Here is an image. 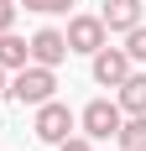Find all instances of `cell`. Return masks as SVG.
<instances>
[{
	"mask_svg": "<svg viewBox=\"0 0 146 151\" xmlns=\"http://www.w3.org/2000/svg\"><path fill=\"white\" fill-rule=\"evenodd\" d=\"M52 89H58V68H42V63H26V68H16V78L5 83V94H11L16 104H42V99H52Z\"/></svg>",
	"mask_w": 146,
	"mask_h": 151,
	"instance_id": "1",
	"label": "cell"
},
{
	"mask_svg": "<svg viewBox=\"0 0 146 151\" xmlns=\"http://www.w3.org/2000/svg\"><path fill=\"white\" fill-rule=\"evenodd\" d=\"M31 130H37V141L58 146L63 136H73V109H68V104H58V99H42V104H37V120H31Z\"/></svg>",
	"mask_w": 146,
	"mask_h": 151,
	"instance_id": "2",
	"label": "cell"
},
{
	"mask_svg": "<svg viewBox=\"0 0 146 151\" xmlns=\"http://www.w3.org/2000/svg\"><path fill=\"white\" fill-rule=\"evenodd\" d=\"M120 120H125V115H120L115 99H94V104H84V115H78V125H84L89 141H110L120 130Z\"/></svg>",
	"mask_w": 146,
	"mask_h": 151,
	"instance_id": "3",
	"label": "cell"
},
{
	"mask_svg": "<svg viewBox=\"0 0 146 151\" xmlns=\"http://www.w3.org/2000/svg\"><path fill=\"white\" fill-rule=\"evenodd\" d=\"M63 37H68V52H99V47L110 42V31H104L99 16H73Z\"/></svg>",
	"mask_w": 146,
	"mask_h": 151,
	"instance_id": "4",
	"label": "cell"
},
{
	"mask_svg": "<svg viewBox=\"0 0 146 151\" xmlns=\"http://www.w3.org/2000/svg\"><path fill=\"white\" fill-rule=\"evenodd\" d=\"M89 58H94V83H104V89H115L120 78L131 73V58H125V47H110V42H104L99 52H89Z\"/></svg>",
	"mask_w": 146,
	"mask_h": 151,
	"instance_id": "5",
	"label": "cell"
},
{
	"mask_svg": "<svg viewBox=\"0 0 146 151\" xmlns=\"http://www.w3.org/2000/svg\"><path fill=\"white\" fill-rule=\"evenodd\" d=\"M26 52H31V63H42V68H58V63L68 58V37H63L58 26H42V31L26 42Z\"/></svg>",
	"mask_w": 146,
	"mask_h": 151,
	"instance_id": "6",
	"label": "cell"
},
{
	"mask_svg": "<svg viewBox=\"0 0 146 151\" xmlns=\"http://www.w3.org/2000/svg\"><path fill=\"white\" fill-rule=\"evenodd\" d=\"M115 104L120 115H146V73H125L115 83Z\"/></svg>",
	"mask_w": 146,
	"mask_h": 151,
	"instance_id": "7",
	"label": "cell"
},
{
	"mask_svg": "<svg viewBox=\"0 0 146 151\" xmlns=\"http://www.w3.org/2000/svg\"><path fill=\"white\" fill-rule=\"evenodd\" d=\"M141 5L146 0H104V11H99L104 31H131L136 21H141Z\"/></svg>",
	"mask_w": 146,
	"mask_h": 151,
	"instance_id": "8",
	"label": "cell"
},
{
	"mask_svg": "<svg viewBox=\"0 0 146 151\" xmlns=\"http://www.w3.org/2000/svg\"><path fill=\"white\" fill-rule=\"evenodd\" d=\"M115 141H120V151H146V115H125Z\"/></svg>",
	"mask_w": 146,
	"mask_h": 151,
	"instance_id": "9",
	"label": "cell"
},
{
	"mask_svg": "<svg viewBox=\"0 0 146 151\" xmlns=\"http://www.w3.org/2000/svg\"><path fill=\"white\" fill-rule=\"evenodd\" d=\"M31 63V52H26V42L16 37V31H0V68L11 73V68H26Z\"/></svg>",
	"mask_w": 146,
	"mask_h": 151,
	"instance_id": "10",
	"label": "cell"
},
{
	"mask_svg": "<svg viewBox=\"0 0 146 151\" xmlns=\"http://www.w3.org/2000/svg\"><path fill=\"white\" fill-rule=\"evenodd\" d=\"M125 58H131V63H146V21H136V26L125 31Z\"/></svg>",
	"mask_w": 146,
	"mask_h": 151,
	"instance_id": "11",
	"label": "cell"
},
{
	"mask_svg": "<svg viewBox=\"0 0 146 151\" xmlns=\"http://www.w3.org/2000/svg\"><path fill=\"white\" fill-rule=\"evenodd\" d=\"M16 5H26V11H42V16H58V11H68L73 0H16Z\"/></svg>",
	"mask_w": 146,
	"mask_h": 151,
	"instance_id": "12",
	"label": "cell"
},
{
	"mask_svg": "<svg viewBox=\"0 0 146 151\" xmlns=\"http://www.w3.org/2000/svg\"><path fill=\"white\" fill-rule=\"evenodd\" d=\"M58 151H94V141H89V136H63Z\"/></svg>",
	"mask_w": 146,
	"mask_h": 151,
	"instance_id": "13",
	"label": "cell"
},
{
	"mask_svg": "<svg viewBox=\"0 0 146 151\" xmlns=\"http://www.w3.org/2000/svg\"><path fill=\"white\" fill-rule=\"evenodd\" d=\"M16 11H21L16 0H0V31H11V26H16Z\"/></svg>",
	"mask_w": 146,
	"mask_h": 151,
	"instance_id": "14",
	"label": "cell"
},
{
	"mask_svg": "<svg viewBox=\"0 0 146 151\" xmlns=\"http://www.w3.org/2000/svg\"><path fill=\"white\" fill-rule=\"evenodd\" d=\"M0 94H5V68H0Z\"/></svg>",
	"mask_w": 146,
	"mask_h": 151,
	"instance_id": "15",
	"label": "cell"
}]
</instances>
